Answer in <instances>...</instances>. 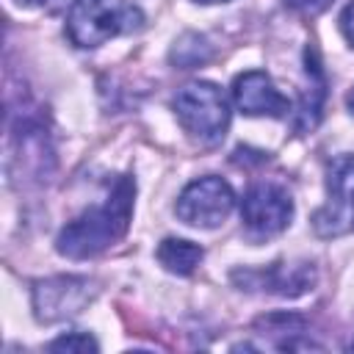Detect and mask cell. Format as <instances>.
Returning a JSON list of instances; mask_svg holds the SVG:
<instances>
[{
  "instance_id": "1",
  "label": "cell",
  "mask_w": 354,
  "mask_h": 354,
  "mask_svg": "<svg viewBox=\"0 0 354 354\" xmlns=\"http://www.w3.org/2000/svg\"><path fill=\"white\" fill-rule=\"evenodd\" d=\"M133 196H136L133 177H119L111 194L105 196V202L88 207L58 232L55 249L64 257L83 260L113 246L127 232V224L133 216Z\"/></svg>"
},
{
  "instance_id": "2",
  "label": "cell",
  "mask_w": 354,
  "mask_h": 354,
  "mask_svg": "<svg viewBox=\"0 0 354 354\" xmlns=\"http://www.w3.org/2000/svg\"><path fill=\"white\" fill-rule=\"evenodd\" d=\"M144 25L141 8L124 0H75L66 14V36L75 47H100L119 33Z\"/></svg>"
},
{
  "instance_id": "3",
  "label": "cell",
  "mask_w": 354,
  "mask_h": 354,
  "mask_svg": "<svg viewBox=\"0 0 354 354\" xmlns=\"http://www.w3.org/2000/svg\"><path fill=\"white\" fill-rule=\"evenodd\" d=\"M171 108L183 130L199 144H218L230 127V105L216 83L196 80L183 86L174 94Z\"/></svg>"
},
{
  "instance_id": "4",
  "label": "cell",
  "mask_w": 354,
  "mask_h": 354,
  "mask_svg": "<svg viewBox=\"0 0 354 354\" xmlns=\"http://www.w3.org/2000/svg\"><path fill=\"white\" fill-rule=\"evenodd\" d=\"M321 238L354 232V155H337L326 166V202L313 216Z\"/></svg>"
},
{
  "instance_id": "5",
  "label": "cell",
  "mask_w": 354,
  "mask_h": 354,
  "mask_svg": "<svg viewBox=\"0 0 354 354\" xmlns=\"http://www.w3.org/2000/svg\"><path fill=\"white\" fill-rule=\"evenodd\" d=\"M232 205H235V194H232L230 183L216 174H207L183 188L174 210H177L180 221H185L188 227L213 230V227L224 224Z\"/></svg>"
},
{
  "instance_id": "6",
  "label": "cell",
  "mask_w": 354,
  "mask_h": 354,
  "mask_svg": "<svg viewBox=\"0 0 354 354\" xmlns=\"http://www.w3.org/2000/svg\"><path fill=\"white\" fill-rule=\"evenodd\" d=\"M290 216H293V199L282 185L257 183L241 199V221L254 241L282 232L290 224Z\"/></svg>"
},
{
  "instance_id": "7",
  "label": "cell",
  "mask_w": 354,
  "mask_h": 354,
  "mask_svg": "<svg viewBox=\"0 0 354 354\" xmlns=\"http://www.w3.org/2000/svg\"><path fill=\"white\" fill-rule=\"evenodd\" d=\"M94 290L88 279L83 277H53L44 282H36L33 288V307L39 321H61L77 315L88 301Z\"/></svg>"
},
{
  "instance_id": "8",
  "label": "cell",
  "mask_w": 354,
  "mask_h": 354,
  "mask_svg": "<svg viewBox=\"0 0 354 354\" xmlns=\"http://www.w3.org/2000/svg\"><path fill=\"white\" fill-rule=\"evenodd\" d=\"M232 97H235V105L241 108V113H246V116L282 119L290 113V100L260 69H249V72L238 75L232 83Z\"/></svg>"
},
{
  "instance_id": "9",
  "label": "cell",
  "mask_w": 354,
  "mask_h": 354,
  "mask_svg": "<svg viewBox=\"0 0 354 354\" xmlns=\"http://www.w3.org/2000/svg\"><path fill=\"white\" fill-rule=\"evenodd\" d=\"M315 279V271L307 266V263H299V266H268L266 271H246L243 274V282H257V288H266L271 293H279V296H299L304 293Z\"/></svg>"
},
{
  "instance_id": "10",
  "label": "cell",
  "mask_w": 354,
  "mask_h": 354,
  "mask_svg": "<svg viewBox=\"0 0 354 354\" xmlns=\"http://www.w3.org/2000/svg\"><path fill=\"white\" fill-rule=\"evenodd\" d=\"M304 58H307V72H310L313 83H310V88H307L304 97H301L296 127H299V130H313V127L318 124V119H321V100H324V94H326V80H324V72H321V64H318V55H315L313 47H307Z\"/></svg>"
},
{
  "instance_id": "11",
  "label": "cell",
  "mask_w": 354,
  "mask_h": 354,
  "mask_svg": "<svg viewBox=\"0 0 354 354\" xmlns=\"http://www.w3.org/2000/svg\"><path fill=\"white\" fill-rule=\"evenodd\" d=\"M202 254H205L202 246H196V243H191V241H183V238H166V241H160V246H158V263H160L166 271L180 274V277L191 274V271L199 266Z\"/></svg>"
},
{
  "instance_id": "12",
  "label": "cell",
  "mask_w": 354,
  "mask_h": 354,
  "mask_svg": "<svg viewBox=\"0 0 354 354\" xmlns=\"http://www.w3.org/2000/svg\"><path fill=\"white\" fill-rule=\"evenodd\" d=\"M171 64H177L180 69H194V66H202L207 58H210V44L205 36L199 33H183L174 47H171Z\"/></svg>"
},
{
  "instance_id": "13",
  "label": "cell",
  "mask_w": 354,
  "mask_h": 354,
  "mask_svg": "<svg viewBox=\"0 0 354 354\" xmlns=\"http://www.w3.org/2000/svg\"><path fill=\"white\" fill-rule=\"evenodd\" d=\"M50 351H75V354H86V351H97V340L91 335H83V332H69V335H61L55 337L50 346Z\"/></svg>"
},
{
  "instance_id": "14",
  "label": "cell",
  "mask_w": 354,
  "mask_h": 354,
  "mask_svg": "<svg viewBox=\"0 0 354 354\" xmlns=\"http://www.w3.org/2000/svg\"><path fill=\"white\" fill-rule=\"evenodd\" d=\"M332 0H285V6L301 11V14H321Z\"/></svg>"
},
{
  "instance_id": "15",
  "label": "cell",
  "mask_w": 354,
  "mask_h": 354,
  "mask_svg": "<svg viewBox=\"0 0 354 354\" xmlns=\"http://www.w3.org/2000/svg\"><path fill=\"white\" fill-rule=\"evenodd\" d=\"M340 30H343V36L354 44V3H348V6L343 8V14H340Z\"/></svg>"
},
{
  "instance_id": "16",
  "label": "cell",
  "mask_w": 354,
  "mask_h": 354,
  "mask_svg": "<svg viewBox=\"0 0 354 354\" xmlns=\"http://www.w3.org/2000/svg\"><path fill=\"white\" fill-rule=\"evenodd\" d=\"M17 6H41V3H47V0H14Z\"/></svg>"
},
{
  "instance_id": "17",
  "label": "cell",
  "mask_w": 354,
  "mask_h": 354,
  "mask_svg": "<svg viewBox=\"0 0 354 354\" xmlns=\"http://www.w3.org/2000/svg\"><path fill=\"white\" fill-rule=\"evenodd\" d=\"M346 105H348V111H351V113H354V88H351V91H348V97H346Z\"/></svg>"
},
{
  "instance_id": "18",
  "label": "cell",
  "mask_w": 354,
  "mask_h": 354,
  "mask_svg": "<svg viewBox=\"0 0 354 354\" xmlns=\"http://www.w3.org/2000/svg\"><path fill=\"white\" fill-rule=\"evenodd\" d=\"M194 3H202V6H210V3H227V0H194Z\"/></svg>"
},
{
  "instance_id": "19",
  "label": "cell",
  "mask_w": 354,
  "mask_h": 354,
  "mask_svg": "<svg viewBox=\"0 0 354 354\" xmlns=\"http://www.w3.org/2000/svg\"><path fill=\"white\" fill-rule=\"evenodd\" d=\"M351 348H354V343H351Z\"/></svg>"
}]
</instances>
